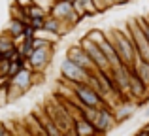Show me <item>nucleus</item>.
I'll return each instance as SVG.
<instances>
[{
  "mask_svg": "<svg viewBox=\"0 0 149 136\" xmlns=\"http://www.w3.org/2000/svg\"><path fill=\"white\" fill-rule=\"evenodd\" d=\"M146 114H147V115H149V108H147V110H146Z\"/></svg>",
  "mask_w": 149,
  "mask_h": 136,
  "instance_id": "23",
  "label": "nucleus"
},
{
  "mask_svg": "<svg viewBox=\"0 0 149 136\" xmlns=\"http://www.w3.org/2000/svg\"><path fill=\"white\" fill-rule=\"evenodd\" d=\"M25 27H26L25 21L10 17V23H8V29L6 30L15 38V40H17V44H19V40H23V34H25Z\"/></svg>",
  "mask_w": 149,
  "mask_h": 136,
  "instance_id": "12",
  "label": "nucleus"
},
{
  "mask_svg": "<svg viewBox=\"0 0 149 136\" xmlns=\"http://www.w3.org/2000/svg\"><path fill=\"white\" fill-rule=\"evenodd\" d=\"M125 2H128V0H113V4H117V6H119V4H125Z\"/></svg>",
  "mask_w": 149,
  "mask_h": 136,
  "instance_id": "21",
  "label": "nucleus"
},
{
  "mask_svg": "<svg viewBox=\"0 0 149 136\" xmlns=\"http://www.w3.org/2000/svg\"><path fill=\"white\" fill-rule=\"evenodd\" d=\"M134 104L132 102H125L123 98H121V102L117 104V110L113 112V115H115V119H127L128 115L132 114V112H134Z\"/></svg>",
  "mask_w": 149,
  "mask_h": 136,
  "instance_id": "15",
  "label": "nucleus"
},
{
  "mask_svg": "<svg viewBox=\"0 0 149 136\" xmlns=\"http://www.w3.org/2000/svg\"><path fill=\"white\" fill-rule=\"evenodd\" d=\"M74 133L79 134V136H93V134L98 133V130H96V127L93 125L89 119H85L83 115H79V117L74 119Z\"/></svg>",
  "mask_w": 149,
  "mask_h": 136,
  "instance_id": "11",
  "label": "nucleus"
},
{
  "mask_svg": "<svg viewBox=\"0 0 149 136\" xmlns=\"http://www.w3.org/2000/svg\"><path fill=\"white\" fill-rule=\"evenodd\" d=\"M11 134V130L8 129V127H4V125H0V136H10Z\"/></svg>",
  "mask_w": 149,
  "mask_h": 136,
  "instance_id": "20",
  "label": "nucleus"
},
{
  "mask_svg": "<svg viewBox=\"0 0 149 136\" xmlns=\"http://www.w3.org/2000/svg\"><path fill=\"white\" fill-rule=\"evenodd\" d=\"M26 13H29V19H36V17H47L49 15V10H45L44 6H40V4H36L34 2L32 6H29L26 8Z\"/></svg>",
  "mask_w": 149,
  "mask_h": 136,
  "instance_id": "16",
  "label": "nucleus"
},
{
  "mask_svg": "<svg viewBox=\"0 0 149 136\" xmlns=\"http://www.w3.org/2000/svg\"><path fill=\"white\" fill-rule=\"evenodd\" d=\"M142 134H149V125L146 127V129H143V133H142Z\"/></svg>",
  "mask_w": 149,
  "mask_h": 136,
  "instance_id": "22",
  "label": "nucleus"
},
{
  "mask_svg": "<svg viewBox=\"0 0 149 136\" xmlns=\"http://www.w3.org/2000/svg\"><path fill=\"white\" fill-rule=\"evenodd\" d=\"M132 70H134V72L149 85V59H140V57H138L136 63L132 64Z\"/></svg>",
  "mask_w": 149,
  "mask_h": 136,
  "instance_id": "14",
  "label": "nucleus"
},
{
  "mask_svg": "<svg viewBox=\"0 0 149 136\" xmlns=\"http://www.w3.org/2000/svg\"><path fill=\"white\" fill-rule=\"evenodd\" d=\"M51 59H53V44H45L32 49V53L26 57V66H30L36 72H44Z\"/></svg>",
  "mask_w": 149,
  "mask_h": 136,
  "instance_id": "4",
  "label": "nucleus"
},
{
  "mask_svg": "<svg viewBox=\"0 0 149 136\" xmlns=\"http://www.w3.org/2000/svg\"><path fill=\"white\" fill-rule=\"evenodd\" d=\"M74 95H76V102L79 106H89V108H102L106 106L102 96L95 91L93 85H89L87 81L85 83H76L74 85Z\"/></svg>",
  "mask_w": 149,
  "mask_h": 136,
  "instance_id": "3",
  "label": "nucleus"
},
{
  "mask_svg": "<svg viewBox=\"0 0 149 136\" xmlns=\"http://www.w3.org/2000/svg\"><path fill=\"white\" fill-rule=\"evenodd\" d=\"M127 30H128V34H130L134 45H136L138 57H140V59H149V40H147L146 34H143V30H142V27H140L138 19H134V21H128Z\"/></svg>",
  "mask_w": 149,
  "mask_h": 136,
  "instance_id": "6",
  "label": "nucleus"
},
{
  "mask_svg": "<svg viewBox=\"0 0 149 136\" xmlns=\"http://www.w3.org/2000/svg\"><path fill=\"white\" fill-rule=\"evenodd\" d=\"M66 57H68L70 61H74L76 64H79L81 68H85L87 72H95V70H98L96 68V64L93 63V59L89 57V53L83 49V45L81 44H76V45H72V47L68 49V53H66Z\"/></svg>",
  "mask_w": 149,
  "mask_h": 136,
  "instance_id": "8",
  "label": "nucleus"
},
{
  "mask_svg": "<svg viewBox=\"0 0 149 136\" xmlns=\"http://www.w3.org/2000/svg\"><path fill=\"white\" fill-rule=\"evenodd\" d=\"M10 85L21 89L23 93H26L30 87H34V72L30 66H23L15 76L10 77Z\"/></svg>",
  "mask_w": 149,
  "mask_h": 136,
  "instance_id": "9",
  "label": "nucleus"
},
{
  "mask_svg": "<svg viewBox=\"0 0 149 136\" xmlns=\"http://www.w3.org/2000/svg\"><path fill=\"white\" fill-rule=\"evenodd\" d=\"M109 40L113 42V45H115L117 53H119L121 61H123V64H128V66H132V64L136 63V59H138V51H136V45L134 42H132L130 34H128V30H109L108 32Z\"/></svg>",
  "mask_w": 149,
  "mask_h": 136,
  "instance_id": "1",
  "label": "nucleus"
},
{
  "mask_svg": "<svg viewBox=\"0 0 149 136\" xmlns=\"http://www.w3.org/2000/svg\"><path fill=\"white\" fill-rule=\"evenodd\" d=\"M61 76H62V80L68 81L70 85H76V83H85V81H89L91 72H87L85 68H81L79 64H76L74 61H70L68 57H66L61 63Z\"/></svg>",
  "mask_w": 149,
  "mask_h": 136,
  "instance_id": "5",
  "label": "nucleus"
},
{
  "mask_svg": "<svg viewBox=\"0 0 149 136\" xmlns=\"http://www.w3.org/2000/svg\"><path fill=\"white\" fill-rule=\"evenodd\" d=\"M138 23H140V27H142L143 34H146L147 40H149V17H138Z\"/></svg>",
  "mask_w": 149,
  "mask_h": 136,
  "instance_id": "18",
  "label": "nucleus"
},
{
  "mask_svg": "<svg viewBox=\"0 0 149 136\" xmlns=\"http://www.w3.org/2000/svg\"><path fill=\"white\" fill-rule=\"evenodd\" d=\"M95 6L98 11H106L108 8L115 6V4H113V0H95Z\"/></svg>",
  "mask_w": 149,
  "mask_h": 136,
  "instance_id": "17",
  "label": "nucleus"
},
{
  "mask_svg": "<svg viewBox=\"0 0 149 136\" xmlns=\"http://www.w3.org/2000/svg\"><path fill=\"white\" fill-rule=\"evenodd\" d=\"M11 49H17V40L8 30H4V32H0V55H6Z\"/></svg>",
  "mask_w": 149,
  "mask_h": 136,
  "instance_id": "13",
  "label": "nucleus"
},
{
  "mask_svg": "<svg viewBox=\"0 0 149 136\" xmlns=\"http://www.w3.org/2000/svg\"><path fill=\"white\" fill-rule=\"evenodd\" d=\"M49 13L53 15V17L61 19V21L68 27L77 25L79 19H81V15L76 11V8H74V4L70 2V0H55L53 6L49 8Z\"/></svg>",
  "mask_w": 149,
  "mask_h": 136,
  "instance_id": "2",
  "label": "nucleus"
},
{
  "mask_svg": "<svg viewBox=\"0 0 149 136\" xmlns=\"http://www.w3.org/2000/svg\"><path fill=\"white\" fill-rule=\"evenodd\" d=\"M147 89H149V85L146 83V81L142 80V77L138 76V74L132 70L130 66V83H128V95L132 96V98H138V100H142V98H146L147 96Z\"/></svg>",
  "mask_w": 149,
  "mask_h": 136,
  "instance_id": "10",
  "label": "nucleus"
},
{
  "mask_svg": "<svg viewBox=\"0 0 149 136\" xmlns=\"http://www.w3.org/2000/svg\"><path fill=\"white\" fill-rule=\"evenodd\" d=\"M15 2H17L19 6H23V8H29V6L34 4V0H15Z\"/></svg>",
  "mask_w": 149,
  "mask_h": 136,
  "instance_id": "19",
  "label": "nucleus"
},
{
  "mask_svg": "<svg viewBox=\"0 0 149 136\" xmlns=\"http://www.w3.org/2000/svg\"><path fill=\"white\" fill-rule=\"evenodd\" d=\"M79 44L83 45V49L89 53V57L93 59V63L96 64V68H98V70H111V66H109V61L106 59L102 47L96 44L95 40H91L89 36H83V40H81Z\"/></svg>",
  "mask_w": 149,
  "mask_h": 136,
  "instance_id": "7",
  "label": "nucleus"
},
{
  "mask_svg": "<svg viewBox=\"0 0 149 136\" xmlns=\"http://www.w3.org/2000/svg\"><path fill=\"white\" fill-rule=\"evenodd\" d=\"M0 57H2V55H0Z\"/></svg>",
  "mask_w": 149,
  "mask_h": 136,
  "instance_id": "24",
  "label": "nucleus"
}]
</instances>
